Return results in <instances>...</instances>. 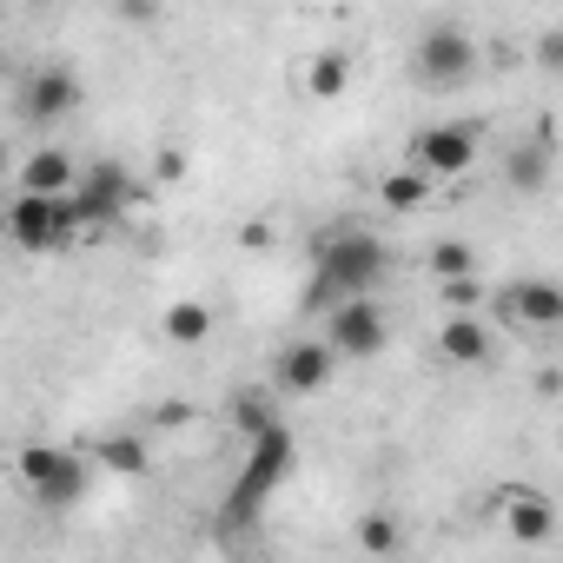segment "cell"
Returning <instances> with one entry per match:
<instances>
[{"label": "cell", "instance_id": "8992f818", "mask_svg": "<svg viewBox=\"0 0 563 563\" xmlns=\"http://www.w3.org/2000/svg\"><path fill=\"white\" fill-rule=\"evenodd\" d=\"M471 67H477V41H471L464 27H431V34L418 41V80H431V87H457Z\"/></svg>", "mask_w": 563, "mask_h": 563}, {"label": "cell", "instance_id": "ba28073f", "mask_svg": "<svg viewBox=\"0 0 563 563\" xmlns=\"http://www.w3.org/2000/svg\"><path fill=\"white\" fill-rule=\"evenodd\" d=\"M332 365H339V352L325 345V339H299L286 358H278V385H286V391H319L325 378H332Z\"/></svg>", "mask_w": 563, "mask_h": 563}, {"label": "cell", "instance_id": "52a82bcc", "mask_svg": "<svg viewBox=\"0 0 563 563\" xmlns=\"http://www.w3.org/2000/svg\"><path fill=\"white\" fill-rule=\"evenodd\" d=\"M325 345H332L339 358H372V352H385V312H378L372 299L339 306V312L325 319Z\"/></svg>", "mask_w": 563, "mask_h": 563}, {"label": "cell", "instance_id": "7c38bea8", "mask_svg": "<svg viewBox=\"0 0 563 563\" xmlns=\"http://www.w3.org/2000/svg\"><path fill=\"white\" fill-rule=\"evenodd\" d=\"M438 352H444L451 365H484V358H490V325H484L477 312L444 319V325H438Z\"/></svg>", "mask_w": 563, "mask_h": 563}, {"label": "cell", "instance_id": "277c9868", "mask_svg": "<svg viewBox=\"0 0 563 563\" xmlns=\"http://www.w3.org/2000/svg\"><path fill=\"white\" fill-rule=\"evenodd\" d=\"M418 173H431V179H457L471 159H477V126H464V120H444V126H424L418 140H411V153H405Z\"/></svg>", "mask_w": 563, "mask_h": 563}, {"label": "cell", "instance_id": "5b68a950", "mask_svg": "<svg viewBox=\"0 0 563 563\" xmlns=\"http://www.w3.org/2000/svg\"><path fill=\"white\" fill-rule=\"evenodd\" d=\"M286 464H292V431H286V424H272L265 438H252V464H245V484H239V497H232V517L258 510V497L286 477Z\"/></svg>", "mask_w": 563, "mask_h": 563}, {"label": "cell", "instance_id": "44dd1931", "mask_svg": "<svg viewBox=\"0 0 563 563\" xmlns=\"http://www.w3.org/2000/svg\"><path fill=\"white\" fill-rule=\"evenodd\" d=\"M358 550H372V556H391V550H398V517H385V510H365V517H358Z\"/></svg>", "mask_w": 563, "mask_h": 563}, {"label": "cell", "instance_id": "603a6c76", "mask_svg": "<svg viewBox=\"0 0 563 563\" xmlns=\"http://www.w3.org/2000/svg\"><path fill=\"white\" fill-rule=\"evenodd\" d=\"M537 67L563 74V27H543V34H537Z\"/></svg>", "mask_w": 563, "mask_h": 563}, {"label": "cell", "instance_id": "d6986e66", "mask_svg": "<svg viewBox=\"0 0 563 563\" xmlns=\"http://www.w3.org/2000/svg\"><path fill=\"white\" fill-rule=\"evenodd\" d=\"M424 265H431V278H444V286H457V278H477V252H471L464 239H438V245L424 252Z\"/></svg>", "mask_w": 563, "mask_h": 563}, {"label": "cell", "instance_id": "e0dca14e", "mask_svg": "<svg viewBox=\"0 0 563 563\" xmlns=\"http://www.w3.org/2000/svg\"><path fill=\"white\" fill-rule=\"evenodd\" d=\"M431 186H438L431 173H418V166H398V173H385V179H378V199H385L391 212H418V206L431 199Z\"/></svg>", "mask_w": 563, "mask_h": 563}, {"label": "cell", "instance_id": "7402d4cb", "mask_svg": "<svg viewBox=\"0 0 563 563\" xmlns=\"http://www.w3.org/2000/svg\"><path fill=\"white\" fill-rule=\"evenodd\" d=\"M444 306H451V319H464V312L484 306V286H477V278H457V286H444Z\"/></svg>", "mask_w": 563, "mask_h": 563}, {"label": "cell", "instance_id": "ac0fdd59", "mask_svg": "<svg viewBox=\"0 0 563 563\" xmlns=\"http://www.w3.org/2000/svg\"><path fill=\"white\" fill-rule=\"evenodd\" d=\"M345 87H352V60L345 54H312L306 60V93L312 100H339Z\"/></svg>", "mask_w": 563, "mask_h": 563}, {"label": "cell", "instance_id": "8fae6325", "mask_svg": "<svg viewBox=\"0 0 563 563\" xmlns=\"http://www.w3.org/2000/svg\"><path fill=\"white\" fill-rule=\"evenodd\" d=\"M504 530H510L517 543H550V537H556V510H550V497H537V490H510V497H504Z\"/></svg>", "mask_w": 563, "mask_h": 563}, {"label": "cell", "instance_id": "30bf717a", "mask_svg": "<svg viewBox=\"0 0 563 563\" xmlns=\"http://www.w3.org/2000/svg\"><path fill=\"white\" fill-rule=\"evenodd\" d=\"M21 192H41V199H74V159L60 146H41L21 159Z\"/></svg>", "mask_w": 563, "mask_h": 563}, {"label": "cell", "instance_id": "2e32d148", "mask_svg": "<svg viewBox=\"0 0 563 563\" xmlns=\"http://www.w3.org/2000/svg\"><path fill=\"white\" fill-rule=\"evenodd\" d=\"M159 332H166L173 345H206V339H212V306H206V299H173V306L159 312Z\"/></svg>", "mask_w": 563, "mask_h": 563}, {"label": "cell", "instance_id": "d4e9b609", "mask_svg": "<svg viewBox=\"0 0 563 563\" xmlns=\"http://www.w3.org/2000/svg\"><path fill=\"white\" fill-rule=\"evenodd\" d=\"M239 245H245V252H272V225H265V219H245V225H239Z\"/></svg>", "mask_w": 563, "mask_h": 563}, {"label": "cell", "instance_id": "ffe728a7", "mask_svg": "<svg viewBox=\"0 0 563 563\" xmlns=\"http://www.w3.org/2000/svg\"><path fill=\"white\" fill-rule=\"evenodd\" d=\"M504 173H510V186H517V192H537V186L550 179V153H543V146H517Z\"/></svg>", "mask_w": 563, "mask_h": 563}, {"label": "cell", "instance_id": "9a60e30c", "mask_svg": "<svg viewBox=\"0 0 563 563\" xmlns=\"http://www.w3.org/2000/svg\"><path fill=\"white\" fill-rule=\"evenodd\" d=\"M120 199H126V179L113 173V166H100L80 192H74V206H80V225H100V219H113L120 212Z\"/></svg>", "mask_w": 563, "mask_h": 563}, {"label": "cell", "instance_id": "cb8c5ba5", "mask_svg": "<svg viewBox=\"0 0 563 563\" xmlns=\"http://www.w3.org/2000/svg\"><path fill=\"white\" fill-rule=\"evenodd\" d=\"M153 179H166V186H173V179H186V153H179V146H166V153L153 159Z\"/></svg>", "mask_w": 563, "mask_h": 563}, {"label": "cell", "instance_id": "9c48e42d", "mask_svg": "<svg viewBox=\"0 0 563 563\" xmlns=\"http://www.w3.org/2000/svg\"><path fill=\"white\" fill-rule=\"evenodd\" d=\"M74 107H80L74 67H41V74L27 80V113H34V120H60V113H74Z\"/></svg>", "mask_w": 563, "mask_h": 563}, {"label": "cell", "instance_id": "3957f363", "mask_svg": "<svg viewBox=\"0 0 563 563\" xmlns=\"http://www.w3.org/2000/svg\"><path fill=\"white\" fill-rule=\"evenodd\" d=\"M14 471L27 477V490H34L41 504H74V497L87 490V457H80V451H60V444H27V451L14 457Z\"/></svg>", "mask_w": 563, "mask_h": 563}, {"label": "cell", "instance_id": "5bb4252c", "mask_svg": "<svg viewBox=\"0 0 563 563\" xmlns=\"http://www.w3.org/2000/svg\"><path fill=\"white\" fill-rule=\"evenodd\" d=\"M93 464H100L107 477H146L153 451H146V438H133V431H113V438H100V444H93Z\"/></svg>", "mask_w": 563, "mask_h": 563}, {"label": "cell", "instance_id": "4fadbf2b", "mask_svg": "<svg viewBox=\"0 0 563 563\" xmlns=\"http://www.w3.org/2000/svg\"><path fill=\"white\" fill-rule=\"evenodd\" d=\"M510 312L523 319V325H563V286H550V278H523V286L510 292Z\"/></svg>", "mask_w": 563, "mask_h": 563}, {"label": "cell", "instance_id": "7a4b0ae2", "mask_svg": "<svg viewBox=\"0 0 563 563\" xmlns=\"http://www.w3.org/2000/svg\"><path fill=\"white\" fill-rule=\"evenodd\" d=\"M8 232H14V245H27V252H60V245L80 232V206H74V199H41V192H14Z\"/></svg>", "mask_w": 563, "mask_h": 563}, {"label": "cell", "instance_id": "6da1fadb", "mask_svg": "<svg viewBox=\"0 0 563 563\" xmlns=\"http://www.w3.org/2000/svg\"><path fill=\"white\" fill-rule=\"evenodd\" d=\"M378 272H385V245H378L372 232H339V239H325V252H319V292L339 299V306H352V299L372 292Z\"/></svg>", "mask_w": 563, "mask_h": 563}]
</instances>
